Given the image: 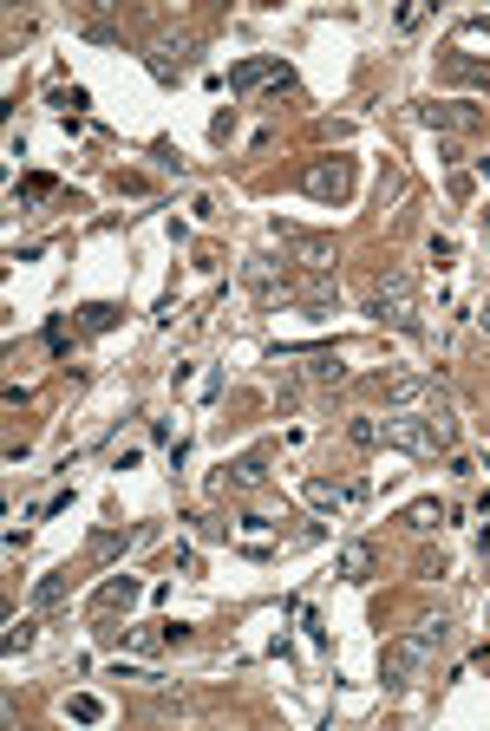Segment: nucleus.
I'll list each match as a JSON object with an SVG mask.
<instances>
[{
  "label": "nucleus",
  "mask_w": 490,
  "mask_h": 731,
  "mask_svg": "<svg viewBox=\"0 0 490 731\" xmlns=\"http://www.w3.org/2000/svg\"><path fill=\"white\" fill-rule=\"evenodd\" d=\"M353 497H366V483H327V477H308V503H314V510H347Z\"/></svg>",
  "instance_id": "8"
},
{
  "label": "nucleus",
  "mask_w": 490,
  "mask_h": 731,
  "mask_svg": "<svg viewBox=\"0 0 490 731\" xmlns=\"http://www.w3.org/2000/svg\"><path fill=\"white\" fill-rule=\"evenodd\" d=\"M288 301L301 307L308 320H327V314H334V301H340L334 268H301V275H294V294H288Z\"/></svg>",
  "instance_id": "4"
},
{
  "label": "nucleus",
  "mask_w": 490,
  "mask_h": 731,
  "mask_svg": "<svg viewBox=\"0 0 490 731\" xmlns=\"http://www.w3.org/2000/svg\"><path fill=\"white\" fill-rule=\"evenodd\" d=\"M438 516H445V510L425 497V503H412V510H406V529H419V536H425V529H438Z\"/></svg>",
  "instance_id": "17"
},
{
  "label": "nucleus",
  "mask_w": 490,
  "mask_h": 731,
  "mask_svg": "<svg viewBox=\"0 0 490 731\" xmlns=\"http://www.w3.org/2000/svg\"><path fill=\"white\" fill-rule=\"evenodd\" d=\"M0 647H7V653H27V647H33V621H14V627H7V640H0Z\"/></svg>",
  "instance_id": "20"
},
{
  "label": "nucleus",
  "mask_w": 490,
  "mask_h": 731,
  "mask_svg": "<svg viewBox=\"0 0 490 731\" xmlns=\"http://www.w3.org/2000/svg\"><path fill=\"white\" fill-rule=\"evenodd\" d=\"M366 314H373L379 327L419 333V294H412V275H406V268H386V275L373 281V294H366Z\"/></svg>",
  "instance_id": "2"
},
{
  "label": "nucleus",
  "mask_w": 490,
  "mask_h": 731,
  "mask_svg": "<svg viewBox=\"0 0 490 731\" xmlns=\"http://www.w3.org/2000/svg\"><path fill=\"white\" fill-rule=\"evenodd\" d=\"M451 72H458V79H484V85H490V72H484V66H471V59H451Z\"/></svg>",
  "instance_id": "22"
},
{
  "label": "nucleus",
  "mask_w": 490,
  "mask_h": 731,
  "mask_svg": "<svg viewBox=\"0 0 490 731\" xmlns=\"http://www.w3.org/2000/svg\"><path fill=\"white\" fill-rule=\"evenodd\" d=\"M131 601H138V581H131V575H112L105 588L92 594V621H105L112 607H131Z\"/></svg>",
  "instance_id": "11"
},
{
  "label": "nucleus",
  "mask_w": 490,
  "mask_h": 731,
  "mask_svg": "<svg viewBox=\"0 0 490 731\" xmlns=\"http://www.w3.org/2000/svg\"><path fill=\"white\" fill-rule=\"evenodd\" d=\"M445 640H451V621H445V614L419 621L412 634H399L386 653H379V679H386V686H406V679H419L425 666H432V653L445 647Z\"/></svg>",
  "instance_id": "1"
},
{
  "label": "nucleus",
  "mask_w": 490,
  "mask_h": 731,
  "mask_svg": "<svg viewBox=\"0 0 490 731\" xmlns=\"http://www.w3.org/2000/svg\"><path fill=\"white\" fill-rule=\"evenodd\" d=\"M347 444H353V451H373V444H386V425H379V418H353Z\"/></svg>",
  "instance_id": "16"
},
{
  "label": "nucleus",
  "mask_w": 490,
  "mask_h": 731,
  "mask_svg": "<svg viewBox=\"0 0 490 731\" xmlns=\"http://www.w3.org/2000/svg\"><path fill=\"white\" fill-rule=\"evenodd\" d=\"M281 255L294 268H334V235H308V229H281Z\"/></svg>",
  "instance_id": "6"
},
{
  "label": "nucleus",
  "mask_w": 490,
  "mask_h": 731,
  "mask_svg": "<svg viewBox=\"0 0 490 731\" xmlns=\"http://www.w3.org/2000/svg\"><path fill=\"white\" fill-rule=\"evenodd\" d=\"M66 588H72V568L40 575V581H33V607H40V614H46V607H59V601H66Z\"/></svg>",
  "instance_id": "13"
},
{
  "label": "nucleus",
  "mask_w": 490,
  "mask_h": 731,
  "mask_svg": "<svg viewBox=\"0 0 490 731\" xmlns=\"http://www.w3.org/2000/svg\"><path fill=\"white\" fill-rule=\"evenodd\" d=\"M66 712H72V718H79V725H92V718H98V712H105V705H98V699H92V692H79V699H72V705H66Z\"/></svg>",
  "instance_id": "21"
},
{
  "label": "nucleus",
  "mask_w": 490,
  "mask_h": 731,
  "mask_svg": "<svg viewBox=\"0 0 490 731\" xmlns=\"http://www.w3.org/2000/svg\"><path fill=\"white\" fill-rule=\"evenodd\" d=\"M125 542H131L125 529H98V536H92V555H98V562H112V555L125 549Z\"/></svg>",
  "instance_id": "18"
},
{
  "label": "nucleus",
  "mask_w": 490,
  "mask_h": 731,
  "mask_svg": "<svg viewBox=\"0 0 490 731\" xmlns=\"http://www.w3.org/2000/svg\"><path fill=\"white\" fill-rule=\"evenodd\" d=\"M301 190L321 196V203H340V196L353 190V164H347V157H334V164H314L308 177H301Z\"/></svg>",
  "instance_id": "7"
},
{
  "label": "nucleus",
  "mask_w": 490,
  "mask_h": 731,
  "mask_svg": "<svg viewBox=\"0 0 490 731\" xmlns=\"http://www.w3.org/2000/svg\"><path fill=\"white\" fill-rule=\"evenodd\" d=\"M262 477H268V451H249V457H236V464H223L229 490H262Z\"/></svg>",
  "instance_id": "10"
},
{
  "label": "nucleus",
  "mask_w": 490,
  "mask_h": 731,
  "mask_svg": "<svg viewBox=\"0 0 490 731\" xmlns=\"http://www.w3.org/2000/svg\"><path fill=\"white\" fill-rule=\"evenodd\" d=\"M308 379H314V386H340V379H347V366H340L334 353H308Z\"/></svg>",
  "instance_id": "15"
},
{
  "label": "nucleus",
  "mask_w": 490,
  "mask_h": 731,
  "mask_svg": "<svg viewBox=\"0 0 490 731\" xmlns=\"http://www.w3.org/2000/svg\"><path fill=\"white\" fill-rule=\"evenodd\" d=\"M373 568H379L373 542H347V549L334 555V575H340V581H366V575H373Z\"/></svg>",
  "instance_id": "9"
},
{
  "label": "nucleus",
  "mask_w": 490,
  "mask_h": 731,
  "mask_svg": "<svg viewBox=\"0 0 490 731\" xmlns=\"http://www.w3.org/2000/svg\"><path fill=\"white\" fill-rule=\"evenodd\" d=\"M85 333H105V327H118V307H105V301H92L85 307V320H79Z\"/></svg>",
  "instance_id": "19"
},
{
  "label": "nucleus",
  "mask_w": 490,
  "mask_h": 731,
  "mask_svg": "<svg viewBox=\"0 0 490 731\" xmlns=\"http://www.w3.org/2000/svg\"><path fill=\"white\" fill-rule=\"evenodd\" d=\"M419 118L432 131H471L477 125V105H419Z\"/></svg>",
  "instance_id": "12"
},
{
  "label": "nucleus",
  "mask_w": 490,
  "mask_h": 731,
  "mask_svg": "<svg viewBox=\"0 0 490 731\" xmlns=\"http://www.w3.org/2000/svg\"><path fill=\"white\" fill-rule=\"evenodd\" d=\"M386 444H392V451H412V457L445 451V438L432 431V418H425V412H399V418H386Z\"/></svg>",
  "instance_id": "5"
},
{
  "label": "nucleus",
  "mask_w": 490,
  "mask_h": 731,
  "mask_svg": "<svg viewBox=\"0 0 490 731\" xmlns=\"http://www.w3.org/2000/svg\"><path fill=\"white\" fill-rule=\"evenodd\" d=\"M242 288H249L262 307H281V301L294 294V268H288V255H281V262H275V255H249V262H242Z\"/></svg>",
  "instance_id": "3"
},
{
  "label": "nucleus",
  "mask_w": 490,
  "mask_h": 731,
  "mask_svg": "<svg viewBox=\"0 0 490 731\" xmlns=\"http://www.w3.org/2000/svg\"><path fill=\"white\" fill-rule=\"evenodd\" d=\"M425 392H432V386H425L419 373H392V379H386V399H392V405H419Z\"/></svg>",
  "instance_id": "14"
}]
</instances>
